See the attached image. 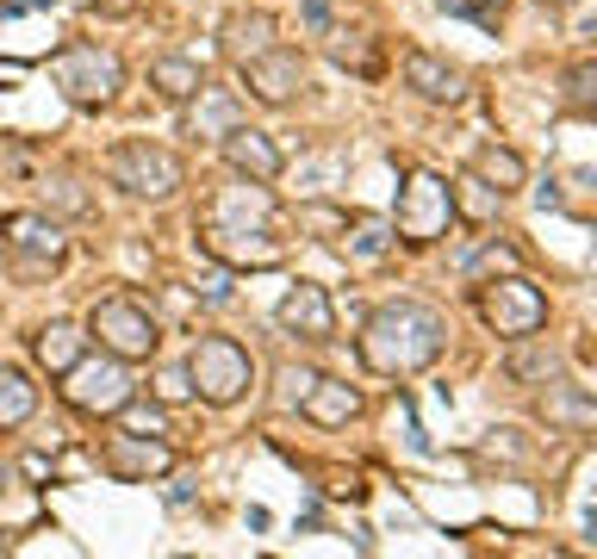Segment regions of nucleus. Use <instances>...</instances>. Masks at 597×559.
<instances>
[{
	"label": "nucleus",
	"mask_w": 597,
	"mask_h": 559,
	"mask_svg": "<svg viewBox=\"0 0 597 559\" xmlns=\"http://www.w3.org/2000/svg\"><path fill=\"white\" fill-rule=\"evenodd\" d=\"M38 193H44V200H57L63 212H88V193H81L75 181H44Z\"/></svg>",
	"instance_id": "nucleus-32"
},
{
	"label": "nucleus",
	"mask_w": 597,
	"mask_h": 559,
	"mask_svg": "<svg viewBox=\"0 0 597 559\" xmlns=\"http://www.w3.org/2000/svg\"><path fill=\"white\" fill-rule=\"evenodd\" d=\"M107 181L138 193V200H174V193L188 186V169H181V155L162 150V143L125 138V143H112V155H107Z\"/></svg>",
	"instance_id": "nucleus-4"
},
{
	"label": "nucleus",
	"mask_w": 597,
	"mask_h": 559,
	"mask_svg": "<svg viewBox=\"0 0 597 559\" xmlns=\"http://www.w3.org/2000/svg\"><path fill=\"white\" fill-rule=\"evenodd\" d=\"M305 75H312L305 57H298V50H281V44L262 50L255 62H243V81H250V93L262 106H293L298 93H305Z\"/></svg>",
	"instance_id": "nucleus-12"
},
{
	"label": "nucleus",
	"mask_w": 597,
	"mask_h": 559,
	"mask_svg": "<svg viewBox=\"0 0 597 559\" xmlns=\"http://www.w3.org/2000/svg\"><path fill=\"white\" fill-rule=\"evenodd\" d=\"M50 81H57V93H63L75 112H100L125 88V62L100 44H69L50 57Z\"/></svg>",
	"instance_id": "nucleus-2"
},
{
	"label": "nucleus",
	"mask_w": 597,
	"mask_h": 559,
	"mask_svg": "<svg viewBox=\"0 0 597 559\" xmlns=\"http://www.w3.org/2000/svg\"><path fill=\"white\" fill-rule=\"evenodd\" d=\"M448 205H455V217H467V224H479L486 231L492 217H498V205H504V193L498 186H486L479 174H461V181H448Z\"/></svg>",
	"instance_id": "nucleus-24"
},
{
	"label": "nucleus",
	"mask_w": 597,
	"mask_h": 559,
	"mask_svg": "<svg viewBox=\"0 0 597 559\" xmlns=\"http://www.w3.org/2000/svg\"><path fill=\"white\" fill-rule=\"evenodd\" d=\"M510 267H523V248H517V243H498V236H492V243H479L467 262H461V280H473V286H479V280L510 274Z\"/></svg>",
	"instance_id": "nucleus-28"
},
{
	"label": "nucleus",
	"mask_w": 597,
	"mask_h": 559,
	"mask_svg": "<svg viewBox=\"0 0 597 559\" xmlns=\"http://www.w3.org/2000/svg\"><path fill=\"white\" fill-rule=\"evenodd\" d=\"M312 379H317L312 367H286V379H281V386H286V404H298V398H305V392H312Z\"/></svg>",
	"instance_id": "nucleus-35"
},
{
	"label": "nucleus",
	"mask_w": 597,
	"mask_h": 559,
	"mask_svg": "<svg viewBox=\"0 0 597 559\" xmlns=\"http://www.w3.org/2000/svg\"><path fill=\"white\" fill-rule=\"evenodd\" d=\"M262 50H274V19L267 13H231L224 19V57L243 69V62H255Z\"/></svg>",
	"instance_id": "nucleus-21"
},
{
	"label": "nucleus",
	"mask_w": 597,
	"mask_h": 559,
	"mask_svg": "<svg viewBox=\"0 0 597 559\" xmlns=\"http://www.w3.org/2000/svg\"><path fill=\"white\" fill-rule=\"evenodd\" d=\"M0 248H7L26 274H57V267L69 262L63 224L44 217V212H7V217H0Z\"/></svg>",
	"instance_id": "nucleus-9"
},
{
	"label": "nucleus",
	"mask_w": 597,
	"mask_h": 559,
	"mask_svg": "<svg viewBox=\"0 0 597 559\" xmlns=\"http://www.w3.org/2000/svg\"><path fill=\"white\" fill-rule=\"evenodd\" d=\"M236 124H243V100H236L231 88H212V81H200V93H193V112H188V138L219 143L224 131H236Z\"/></svg>",
	"instance_id": "nucleus-18"
},
{
	"label": "nucleus",
	"mask_w": 597,
	"mask_h": 559,
	"mask_svg": "<svg viewBox=\"0 0 597 559\" xmlns=\"http://www.w3.org/2000/svg\"><path fill=\"white\" fill-rule=\"evenodd\" d=\"M88 336H100V348L119 360H150L162 348V324L150 317V305L131 293H112L88 311Z\"/></svg>",
	"instance_id": "nucleus-6"
},
{
	"label": "nucleus",
	"mask_w": 597,
	"mask_h": 559,
	"mask_svg": "<svg viewBox=\"0 0 597 559\" xmlns=\"http://www.w3.org/2000/svg\"><path fill=\"white\" fill-rule=\"evenodd\" d=\"M455 224V205H448V181L429 169H411L405 174V193H398V212H393V236L411 248H429L448 236Z\"/></svg>",
	"instance_id": "nucleus-7"
},
{
	"label": "nucleus",
	"mask_w": 597,
	"mask_h": 559,
	"mask_svg": "<svg viewBox=\"0 0 597 559\" xmlns=\"http://www.w3.org/2000/svg\"><path fill=\"white\" fill-rule=\"evenodd\" d=\"M274 217H281V205H274L267 181H250V174H236L231 186H219V193H212V205H205V224H243V231H274Z\"/></svg>",
	"instance_id": "nucleus-11"
},
{
	"label": "nucleus",
	"mask_w": 597,
	"mask_h": 559,
	"mask_svg": "<svg viewBox=\"0 0 597 559\" xmlns=\"http://www.w3.org/2000/svg\"><path fill=\"white\" fill-rule=\"evenodd\" d=\"M405 88L429 106H461L467 100V75H461L455 62L429 57V50H405Z\"/></svg>",
	"instance_id": "nucleus-15"
},
{
	"label": "nucleus",
	"mask_w": 597,
	"mask_h": 559,
	"mask_svg": "<svg viewBox=\"0 0 597 559\" xmlns=\"http://www.w3.org/2000/svg\"><path fill=\"white\" fill-rule=\"evenodd\" d=\"M156 392H162V404H181V398H188V367H169V373H162V379H156Z\"/></svg>",
	"instance_id": "nucleus-33"
},
{
	"label": "nucleus",
	"mask_w": 597,
	"mask_h": 559,
	"mask_svg": "<svg viewBox=\"0 0 597 559\" xmlns=\"http://www.w3.org/2000/svg\"><path fill=\"white\" fill-rule=\"evenodd\" d=\"M504 379H517V386H548V379H560V355H554L548 342L517 336L510 355H504Z\"/></svg>",
	"instance_id": "nucleus-20"
},
{
	"label": "nucleus",
	"mask_w": 597,
	"mask_h": 559,
	"mask_svg": "<svg viewBox=\"0 0 597 559\" xmlns=\"http://www.w3.org/2000/svg\"><path fill=\"white\" fill-rule=\"evenodd\" d=\"M442 348H448V317L424 298H393L362 329V367L386 373V379H411V373L436 367Z\"/></svg>",
	"instance_id": "nucleus-1"
},
{
	"label": "nucleus",
	"mask_w": 597,
	"mask_h": 559,
	"mask_svg": "<svg viewBox=\"0 0 597 559\" xmlns=\"http://www.w3.org/2000/svg\"><path fill=\"white\" fill-rule=\"evenodd\" d=\"M274 324L286 336H305V342H336V305L317 280H298V286H286L281 305H274Z\"/></svg>",
	"instance_id": "nucleus-13"
},
{
	"label": "nucleus",
	"mask_w": 597,
	"mask_h": 559,
	"mask_svg": "<svg viewBox=\"0 0 597 559\" xmlns=\"http://www.w3.org/2000/svg\"><path fill=\"white\" fill-rule=\"evenodd\" d=\"M188 386L200 392L205 404H236L255 386V360L250 348H236L231 336H200L188 355Z\"/></svg>",
	"instance_id": "nucleus-8"
},
{
	"label": "nucleus",
	"mask_w": 597,
	"mask_h": 559,
	"mask_svg": "<svg viewBox=\"0 0 597 559\" xmlns=\"http://www.w3.org/2000/svg\"><path fill=\"white\" fill-rule=\"evenodd\" d=\"M200 248L219 267H281V236L274 231H243V224H200Z\"/></svg>",
	"instance_id": "nucleus-10"
},
{
	"label": "nucleus",
	"mask_w": 597,
	"mask_h": 559,
	"mask_svg": "<svg viewBox=\"0 0 597 559\" xmlns=\"http://www.w3.org/2000/svg\"><path fill=\"white\" fill-rule=\"evenodd\" d=\"M107 472L125 485H143V479H162V472H174V448L162 441V435H107Z\"/></svg>",
	"instance_id": "nucleus-14"
},
{
	"label": "nucleus",
	"mask_w": 597,
	"mask_h": 559,
	"mask_svg": "<svg viewBox=\"0 0 597 559\" xmlns=\"http://www.w3.org/2000/svg\"><path fill=\"white\" fill-rule=\"evenodd\" d=\"M504 7H510V0H436V13L473 19L479 31H498V26H504Z\"/></svg>",
	"instance_id": "nucleus-30"
},
{
	"label": "nucleus",
	"mask_w": 597,
	"mask_h": 559,
	"mask_svg": "<svg viewBox=\"0 0 597 559\" xmlns=\"http://www.w3.org/2000/svg\"><path fill=\"white\" fill-rule=\"evenodd\" d=\"M566 106L579 112V119L597 112V62L591 57H579L573 69H566Z\"/></svg>",
	"instance_id": "nucleus-29"
},
{
	"label": "nucleus",
	"mask_w": 597,
	"mask_h": 559,
	"mask_svg": "<svg viewBox=\"0 0 597 559\" xmlns=\"http://www.w3.org/2000/svg\"><path fill=\"white\" fill-rule=\"evenodd\" d=\"M331 57L343 62V69H362V75H374V69H380L374 50H367V44H343V38H331Z\"/></svg>",
	"instance_id": "nucleus-31"
},
{
	"label": "nucleus",
	"mask_w": 597,
	"mask_h": 559,
	"mask_svg": "<svg viewBox=\"0 0 597 559\" xmlns=\"http://www.w3.org/2000/svg\"><path fill=\"white\" fill-rule=\"evenodd\" d=\"M200 293H205V305H224V298H231V267H212V274L200 280Z\"/></svg>",
	"instance_id": "nucleus-34"
},
{
	"label": "nucleus",
	"mask_w": 597,
	"mask_h": 559,
	"mask_svg": "<svg viewBox=\"0 0 597 559\" xmlns=\"http://www.w3.org/2000/svg\"><path fill=\"white\" fill-rule=\"evenodd\" d=\"M32 410H38V386L19 367H0V429L32 423Z\"/></svg>",
	"instance_id": "nucleus-27"
},
{
	"label": "nucleus",
	"mask_w": 597,
	"mask_h": 559,
	"mask_svg": "<svg viewBox=\"0 0 597 559\" xmlns=\"http://www.w3.org/2000/svg\"><path fill=\"white\" fill-rule=\"evenodd\" d=\"M63 379V404L69 410H81V417H119L125 410V398H138V386H131V360L119 355H81L75 367L57 373Z\"/></svg>",
	"instance_id": "nucleus-3"
},
{
	"label": "nucleus",
	"mask_w": 597,
	"mask_h": 559,
	"mask_svg": "<svg viewBox=\"0 0 597 559\" xmlns=\"http://www.w3.org/2000/svg\"><path fill=\"white\" fill-rule=\"evenodd\" d=\"M298 410H305L317 429H343L348 417H362V392L348 386V379H324V373H317L312 392L298 398Z\"/></svg>",
	"instance_id": "nucleus-19"
},
{
	"label": "nucleus",
	"mask_w": 597,
	"mask_h": 559,
	"mask_svg": "<svg viewBox=\"0 0 597 559\" xmlns=\"http://www.w3.org/2000/svg\"><path fill=\"white\" fill-rule=\"evenodd\" d=\"M200 81H205V69L193 57H156L150 62V88H156L162 100H193Z\"/></svg>",
	"instance_id": "nucleus-25"
},
{
	"label": "nucleus",
	"mask_w": 597,
	"mask_h": 559,
	"mask_svg": "<svg viewBox=\"0 0 597 559\" xmlns=\"http://www.w3.org/2000/svg\"><path fill=\"white\" fill-rule=\"evenodd\" d=\"M32 355H38V367L63 373V367H75V360L88 355V336H81V324L57 317V324H44V329L32 336Z\"/></svg>",
	"instance_id": "nucleus-22"
},
{
	"label": "nucleus",
	"mask_w": 597,
	"mask_h": 559,
	"mask_svg": "<svg viewBox=\"0 0 597 559\" xmlns=\"http://www.w3.org/2000/svg\"><path fill=\"white\" fill-rule=\"evenodd\" d=\"M479 317H486L504 342L535 336V329L548 324V293H542V286H535L523 267H510V274H492V280H479Z\"/></svg>",
	"instance_id": "nucleus-5"
},
{
	"label": "nucleus",
	"mask_w": 597,
	"mask_h": 559,
	"mask_svg": "<svg viewBox=\"0 0 597 559\" xmlns=\"http://www.w3.org/2000/svg\"><path fill=\"white\" fill-rule=\"evenodd\" d=\"M32 7H50V0H32Z\"/></svg>",
	"instance_id": "nucleus-37"
},
{
	"label": "nucleus",
	"mask_w": 597,
	"mask_h": 559,
	"mask_svg": "<svg viewBox=\"0 0 597 559\" xmlns=\"http://www.w3.org/2000/svg\"><path fill=\"white\" fill-rule=\"evenodd\" d=\"M305 26H312V31H331V0H305Z\"/></svg>",
	"instance_id": "nucleus-36"
},
{
	"label": "nucleus",
	"mask_w": 597,
	"mask_h": 559,
	"mask_svg": "<svg viewBox=\"0 0 597 559\" xmlns=\"http://www.w3.org/2000/svg\"><path fill=\"white\" fill-rule=\"evenodd\" d=\"M336 248H343V262H348V267H380V262H386V255L398 248L393 217H374V212L343 217V231H336Z\"/></svg>",
	"instance_id": "nucleus-16"
},
{
	"label": "nucleus",
	"mask_w": 597,
	"mask_h": 559,
	"mask_svg": "<svg viewBox=\"0 0 597 559\" xmlns=\"http://www.w3.org/2000/svg\"><path fill=\"white\" fill-rule=\"evenodd\" d=\"M219 150H224V162H231L236 174H250V181H274V174L286 169L281 150H274V138H267V131H255L250 119L236 124V131H224Z\"/></svg>",
	"instance_id": "nucleus-17"
},
{
	"label": "nucleus",
	"mask_w": 597,
	"mask_h": 559,
	"mask_svg": "<svg viewBox=\"0 0 597 559\" xmlns=\"http://www.w3.org/2000/svg\"><path fill=\"white\" fill-rule=\"evenodd\" d=\"M473 174L486 186H498V193H517L523 181H529V169H523L517 150H498V143H486V150H473Z\"/></svg>",
	"instance_id": "nucleus-26"
},
{
	"label": "nucleus",
	"mask_w": 597,
	"mask_h": 559,
	"mask_svg": "<svg viewBox=\"0 0 597 559\" xmlns=\"http://www.w3.org/2000/svg\"><path fill=\"white\" fill-rule=\"evenodd\" d=\"M542 417L560 423V429H591L597 423V404L585 386H566V379H548V392H542Z\"/></svg>",
	"instance_id": "nucleus-23"
}]
</instances>
